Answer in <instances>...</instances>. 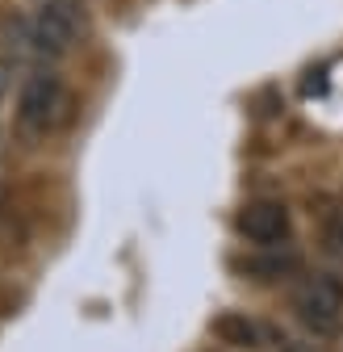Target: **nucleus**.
Masks as SVG:
<instances>
[{"instance_id": "1", "label": "nucleus", "mask_w": 343, "mask_h": 352, "mask_svg": "<svg viewBox=\"0 0 343 352\" xmlns=\"http://www.w3.org/2000/svg\"><path fill=\"white\" fill-rule=\"evenodd\" d=\"M289 311L314 340L343 336V277L331 269L297 277V285L289 289Z\"/></svg>"}, {"instance_id": "2", "label": "nucleus", "mask_w": 343, "mask_h": 352, "mask_svg": "<svg viewBox=\"0 0 343 352\" xmlns=\"http://www.w3.org/2000/svg\"><path fill=\"white\" fill-rule=\"evenodd\" d=\"M71 97H67V84L59 72H34L25 76L21 93H17V122L29 130V135H51L55 126L67 122Z\"/></svg>"}, {"instance_id": "3", "label": "nucleus", "mask_w": 343, "mask_h": 352, "mask_svg": "<svg viewBox=\"0 0 343 352\" xmlns=\"http://www.w3.org/2000/svg\"><path fill=\"white\" fill-rule=\"evenodd\" d=\"M235 231L251 248H285L293 239V214H289L285 201L260 197V201H247L235 214Z\"/></svg>"}, {"instance_id": "4", "label": "nucleus", "mask_w": 343, "mask_h": 352, "mask_svg": "<svg viewBox=\"0 0 343 352\" xmlns=\"http://www.w3.org/2000/svg\"><path fill=\"white\" fill-rule=\"evenodd\" d=\"M29 38L42 55H67L80 38V13L71 0H42L34 21H29Z\"/></svg>"}, {"instance_id": "5", "label": "nucleus", "mask_w": 343, "mask_h": 352, "mask_svg": "<svg viewBox=\"0 0 343 352\" xmlns=\"http://www.w3.org/2000/svg\"><path fill=\"white\" fill-rule=\"evenodd\" d=\"M213 340H222L226 348H239V352H264V348H281L285 336L264 323V319H255V315H243V311H226L209 323Z\"/></svg>"}, {"instance_id": "6", "label": "nucleus", "mask_w": 343, "mask_h": 352, "mask_svg": "<svg viewBox=\"0 0 343 352\" xmlns=\"http://www.w3.org/2000/svg\"><path fill=\"white\" fill-rule=\"evenodd\" d=\"M297 269H302V256H297V252H285L281 256V248H272V256H251V260H243V273L251 281H285Z\"/></svg>"}, {"instance_id": "7", "label": "nucleus", "mask_w": 343, "mask_h": 352, "mask_svg": "<svg viewBox=\"0 0 343 352\" xmlns=\"http://www.w3.org/2000/svg\"><path fill=\"white\" fill-rule=\"evenodd\" d=\"M281 352H327L322 344H314V340H285L281 344Z\"/></svg>"}, {"instance_id": "8", "label": "nucleus", "mask_w": 343, "mask_h": 352, "mask_svg": "<svg viewBox=\"0 0 343 352\" xmlns=\"http://www.w3.org/2000/svg\"><path fill=\"white\" fill-rule=\"evenodd\" d=\"M327 243H331V252H339V256H343V227H339V231H331V235H327Z\"/></svg>"}, {"instance_id": "9", "label": "nucleus", "mask_w": 343, "mask_h": 352, "mask_svg": "<svg viewBox=\"0 0 343 352\" xmlns=\"http://www.w3.org/2000/svg\"><path fill=\"white\" fill-rule=\"evenodd\" d=\"M5 88H9V67L0 63V97H5Z\"/></svg>"}]
</instances>
